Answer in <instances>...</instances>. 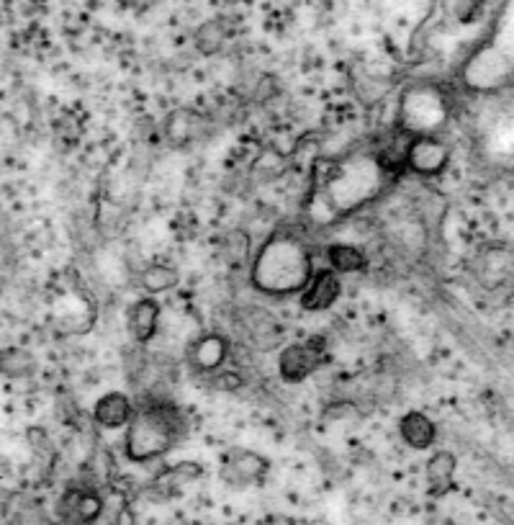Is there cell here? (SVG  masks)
<instances>
[{
  "mask_svg": "<svg viewBox=\"0 0 514 525\" xmlns=\"http://www.w3.org/2000/svg\"><path fill=\"white\" fill-rule=\"evenodd\" d=\"M103 513V500L93 489H67L60 500V518L70 525H93Z\"/></svg>",
  "mask_w": 514,
  "mask_h": 525,
  "instance_id": "30bf717a",
  "label": "cell"
},
{
  "mask_svg": "<svg viewBox=\"0 0 514 525\" xmlns=\"http://www.w3.org/2000/svg\"><path fill=\"white\" fill-rule=\"evenodd\" d=\"M327 263L335 273H358L368 266V258H365L363 250L358 245H350V242H335L327 248Z\"/></svg>",
  "mask_w": 514,
  "mask_h": 525,
  "instance_id": "2e32d148",
  "label": "cell"
},
{
  "mask_svg": "<svg viewBox=\"0 0 514 525\" xmlns=\"http://www.w3.org/2000/svg\"><path fill=\"white\" fill-rule=\"evenodd\" d=\"M399 435L401 441L407 443L409 448H414V451H425V448H430L432 443L437 441V428L425 412L412 410L399 420Z\"/></svg>",
  "mask_w": 514,
  "mask_h": 525,
  "instance_id": "5bb4252c",
  "label": "cell"
},
{
  "mask_svg": "<svg viewBox=\"0 0 514 525\" xmlns=\"http://www.w3.org/2000/svg\"><path fill=\"white\" fill-rule=\"evenodd\" d=\"M455 469H458V461L450 451H435L432 459L425 466V477H427V489L430 495L443 497L448 495L450 489L455 487Z\"/></svg>",
  "mask_w": 514,
  "mask_h": 525,
  "instance_id": "9a60e30c",
  "label": "cell"
},
{
  "mask_svg": "<svg viewBox=\"0 0 514 525\" xmlns=\"http://www.w3.org/2000/svg\"><path fill=\"white\" fill-rule=\"evenodd\" d=\"M450 163V147L440 137H414L407 147V170L422 178H435Z\"/></svg>",
  "mask_w": 514,
  "mask_h": 525,
  "instance_id": "ba28073f",
  "label": "cell"
},
{
  "mask_svg": "<svg viewBox=\"0 0 514 525\" xmlns=\"http://www.w3.org/2000/svg\"><path fill=\"white\" fill-rule=\"evenodd\" d=\"M183 428V415L173 402H147L134 407L132 420L126 425V456L134 464L160 459L180 441Z\"/></svg>",
  "mask_w": 514,
  "mask_h": 525,
  "instance_id": "277c9868",
  "label": "cell"
},
{
  "mask_svg": "<svg viewBox=\"0 0 514 525\" xmlns=\"http://www.w3.org/2000/svg\"><path fill=\"white\" fill-rule=\"evenodd\" d=\"M142 289L150 296L165 294V291L175 289L180 281V273L173 266H165V263H152V266L144 268L142 273Z\"/></svg>",
  "mask_w": 514,
  "mask_h": 525,
  "instance_id": "ac0fdd59",
  "label": "cell"
},
{
  "mask_svg": "<svg viewBox=\"0 0 514 525\" xmlns=\"http://www.w3.org/2000/svg\"><path fill=\"white\" fill-rule=\"evenodd\" d=\"M229 356L227 338L209 332L204 338H198L191 348V363L198 371H219Z\"/></svg>",
  "mask_w": 514,
  "mask_h": 525,
  "instance_id": "7c38bea8",
  "label": "cell"
},
{
  "mask_svg": "<svg viewBox=\"0 0 514 525\" xmlns=\"http://www.w3.org/2000/svg\"><path fill=\"white\" fill-rule=\"evenodd\" d=\"M463 83L471 91H499L514 80V0L499 13L497 24L491 26L489 39L473 52L461 70Z\"/></svg>",
  "mask_w": 514,
  "mask_h": 525,
  "instance_id": "3957f363",
  "label": "cell"
},
{
  "mask_svg": "<svg viewBox=\"0 0 514 525\" xmlns=\"http://www.w3.org/2000/svg\"><path fill=\"white\" fill-rule=\"evenodd\" d=\"M450 98L435 83L412 85L399 101V132L414 137H440L448 124Z\"/></svg>",
  "mask_w": 514,
  "mask_h": 525,
  "instance_id": "5b68a950",
  "label": "cell"
},
{
  "mask_svg": "<svg viewBox=\"0 0 514 525\" xmlns=\"http://www.w3.org/2000/svg\"><path fill=\"white\" fill-rule=\"evenodd\" d=\"M314 273L311 253L301 237L291 232H275L260 245L252 260L250 278L257 291L268 296L301 294Z\"/></svg>",
  "mask_w": 514,
  "mask_h": 525,
  "instance_id": "6da1fadb",
  "label": "cell"
},
{
  "mask_svg": "<svg viewBox=\"0 0 514 525\" xmlns=\"http://www.w3.org/2000/svg\"><path fill=\"white\" fill-rule=\"evenodd\" d=\"M324 361H327V356H324V345L319 340L291 343L278 356V374L286 384H301L311 374H317Z\"/></svg>",
  "mask_w": 514,
  "mask_h": 525,
  "instance_id": "52a82bcc",
  "label": "cell"
},
{
  "mask_svg": "<svg viewBox=\"0 0 514 525\" xmlns=\"http://www.w3.org/2000/svg\"><path fill=\"white\" fill-rule=\"evenodd\" d=\"M224 250H227V258L229 263H245L247 255H250V240H247L245 232H232L229 235V240L224 242Z\"/></svg>",
  "mask_w": 514,
  "mask_h": 525,
  "instance_id": "44dd1931",
  "label": "cell"
},
{
  "mask_svg": "<svg viewBox=\"0 0 514 525\" xmlns=\"http://www.w3.org/2000/svg\"><path fill=\"white\" fill-rule=\"evenodd\" d=\"M270 461L250 448H229L219 464V479L232 489H247L268 477Z\"/></svg>",
  "mask_w": 514,
  "mask_h": 525,
  "instance_id": "8992f818",
  "label": "cell"
},
{
  "mask_svg": "<svg viewBox=\"0 0 514 525\" xmlns=\"http://www.w3.org/2000/svg\"><path fill=\"white\" fill-rule=\"evenodd\" d=\"M34 371V358L21 348L0 350V374L8 379H24Z\"/></svg>",
  "mask_w": 514,
  "mask_h": 525,
  "instance_id": "d6986e66",
  "label": "cell"
},
{
  "mask_svg": "<svg viewBox=\"0 0 514 525\" xmlns=\"http://www.w3.org/2000/svg\"><path fill=\"white\" fill-rule=\"evenodd\" d=\"M196 124H198L196 114L180 109L175 111V114H170L168 124H165V134H168V139L173 145H186V142H191V139L196 137Z\"/></svg>",
  "mask_w": 514,
  "mask_h": 525,
  "instance_id": "ffe728a7",
  "label": "cell"
},
{
  "mask_svg": "<svg viewBox=\"0 0 514 525\" xmlns=\"http://www.w3.org/2000/svg\"><path fill=\"white\" fill-rule=\"evenodd\" d=\"M132 415H134L132 399L121 392L103 394V397L96 402V407H93V417H96V423L103 425V428H111V430L129 425Z\"/></svg>",
  "mask_w": 514,
  "mask_h": 525,
  "instance_id": "8fae6325",
  "label": "cell"
},
{
  "mask_svg": "<svg viewBox=\"0 0 514 525\" xmlns=\"http://www.w3.org/2000/svg\"><path fill=\"white\" fill-rule=\"evenodd\" d=\"M204 477V466L196 464V461H180V464L168 466L162 469L155 479L157 489H165V492H175V489L186 487V484L196 482V479Z\"/></svg>",
  "mask_w": 514,
  "mask_h": 525,
  "instance_id": "e0dca14e",
  "label": "cell"
},
{
  "mask_svg": "<svg viewBox=\"0 0 514 525\" xmlns=\"http://www.w3.org/2000/svg\"><path fill=\"white\" fill-rule=\"evenodd\" d=\"M340 294V273H335L332 268H319V271L311 273V278L301 289L299 299L306 312H324V309H329L340 299Z\"/></svg>",
  "mask_w": 514,
  "mask_h": 525,
  "instance_id": "9c48e42d",
  "label": "cell"
},
{
  "mask_svg": "<svg viewBox=\"0 0 514 525\" xmlns=\"http://www.w3.org/2000/svg\"><path fill=\"white\" fill-rule=\"evenodd\" d=\"M391 173L378 155H350L332 168L324 181V201L335 217H345L376 201L389 186Z\"/></svg>",
  "mask_w": 514,
  "mask_h": 525,
  "instance_id": "7a4b0ae2",
  "label": "cell"
},
{
  "mask_svg": "<svg viewBox=\"0 0 514 525\" xmlns=\"http://www.w3.org/2000/svg\"><path fill=\"white\" fill-rule=\"evenodd\" d=\"M160 327V304L155 296H144L129 312V335L137 343H150Z\"/></svg>",
  "mask_w": 514,
  "mask_h": 525,
  "instance_id": "4fadbf2b",
  "label": "cell"
}]
</instances>
